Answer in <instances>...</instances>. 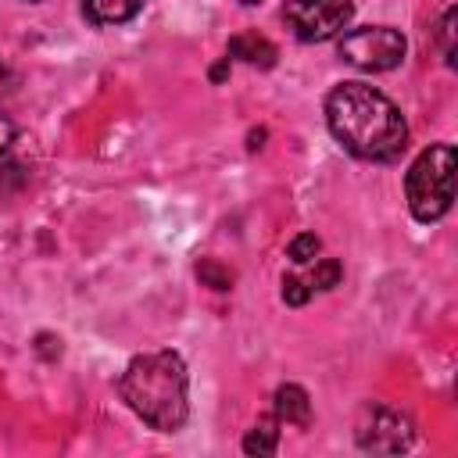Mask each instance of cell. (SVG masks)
<instances>
[{
	"instance_id": "11",
	"label": "cell",
	"mask_w": 458,
	"mask_h": 458,
	"mask_svg": "<svg viewBox=\"0 0 458 458\" xmlns=\"http://www.w3.org/2000/svg\"><path fill=\"white\" fill-rule=\"evenodd\" d=\"M340 276H344V268H340L336 258H315V268L304 279H308L311 290H333L340 283Z\"/></svg>"
},
{
	"instance_id": "8",
	"label": "cell",
	"mask_w": 458,
	"mask_h": 458,
	"mask_svg": "<svg viewBox=\"0 0 458 458\" xmlns=\"http://www.w3.org/2000/svg\"><path fill=\"white\" fill-rule=\"evenodd\" d=\"M229 57H236V61H243V64H250V68H272L276 57H279V50H276V43H272L268 36H261V32H236V36L229 39Z\"/></svg>"
},
{
	"instance_id": "7",
	"label": "cell",
	"mask_w": 458,
	"mask_h": 458,
	"mask_svg": "<svg viewBox=\"0 0 458 458\" xmlns=\"http://www.w3.org/2000/svg\"><path fill=\"white\" fill-rule=\"evenodd\" d=\"M272 415L279 419V426L308 429L311 426V397H308V390L297 386V383H283L272 394Z\"/></svg>"
},
{
	"instance_id": "3",
	"label": "cell",
	"mask_w": 458,
	"mask_h": 458,
	"mask_svg": "<svg viewBox=\"0 0 458 458\" xmlns=\"http://www.w3.org/2000/svg\"><path fill=\"white\" fill-rule=\"evenodd\" d=\"M404 197H408L411 218L422 225L440 222L451 211V200H454V147L451 143H433L411 161L404 175Z\"/></svg>"
},
{
	"instance_id": "14",
	"label": "cell",
	"mask_w": 458,
	"mask_h": 458,
	"mask_svg": "<svg viewBox=\"0 0 458 458\" xmlns=\"http://www.w3.org/2000/svg\"><path fill=\"white\" fill-rule=\"evenodd\" d=\"M311 286H308V279L301 276V272H286L283 276V301L286 304H293V308H301V304H308L311 301Z\"/></svg>"
},
{
	"instance_id": "10",
	"label": "cell",
	"mask_w": 458,
	"mask_h": 458,
	"mask_svg": "<svg viewBox=\"0 0 458 458\" xmlns=\"http://www.w3.org/2000/svg\"><path fill=\"white\" fill-rule=\"evenodd\" d=\"M276 447H279V419L276 415H261L243 437V454L265 458V454H276Z\"/></svg>"
},
{
	"instance_id": "19",
	"label": "cell",
	"mask_w": 458,
	"mask_h": 458,
	"mask_svg": "<svg viewBox=\"0 0 458 458\" xmlns=\"http://www.w3.org/2000/svg\"><path fill=\"white\" fill-rule=\"evenodd\" d=\"M0 75H4V64H0Z\"/></svg>"
},
{
	"instance_id": "1",
	"label": "cell",
	"mask_w": 458,
	"mask_h": 458,
	"mask_svg": "<svg viewBox=\"0 0 458 458\" xmlns=\"http://www.w3.org/2000/svg\"><path fill=\"white\" fill-rule=\"evenodd\" d=\"M326 125L336 143L358 161L390 165L408 147V122L401 107L369 82H340L326 97Z\"/></svg>"
},
{
	"instance_id": "17",
	"label": "cell",
	"mask_w": 458,
	"mask_h": 458,
	"mask_svg": "<svg viewBox=\"0 0 458 458\" xmlns=\"http://www.w3.org/2000/svg\"><path fill=\"white\" fill-rule=\"evenodd\" d=\"M225 75H229V57H225L222 64H215V68H211V82H222Z\"/></svg>"
},
{
	"instance_id": "15",
	"label": "cell",
	"mask_w": 458,
	"mask_h": 458,
	"mask_svg": "<svg viewBox=\"0 0 458 458\" xmlns=\"http://www.w3.org/2000/svg\"><path fill=\"white\" fill-rule=\"evenodd\" d=\"M197 276H200L208 286H215V290H229V286H233V272H229L225 265H218L215 258H200Z\"/></svg>"
},
{
	"instance_id": "4",
	"label": "cell",
	"mask_w": 458,
	"mask_h": 458,
	"mask_svg": "<svg viewBox=\"0 0 458 458\" xmlns=\"http://www.w3.org/2000/svg\"><path fill=\"white\" fill-rule=\"evenodd\" d=\"M340 57L361 72H390L404 61V36L390 25H361V29H351L340 36L336 43Z\"/></svg>"
},
{
	"instance_id": "16",
	"label": "cell",
	"mask_w": 458,
	"mask_h": 458,
	"mask_svg": "<svg viewBox=\"0 0 458 458\" xmlns=\"http://www.w3.org/2000/svg\"><path fill=\"white\" fill-rule=\"evenodd\" d=\"M11 143H14V122L0 111V154H7V150H11Z\"/></svg>"
},
{
	"instance_id": "2",
	"label": "cell",
	"mask_w": 458,
	"mask_h": 458,
	"mask_svg": "<svg viewBox=\"0 0 458 458\" xmlns=\"http://www.w3.org/2000/svg\"><path fill=\"white\" fill-rule=\"evenodd\" d=\"M122 401L157 433L182 429L190 415V376L179 351L136 354L118 376Z\"/></svg>"
},
{
	"instance_id": "18",
	"label": "cell",
	"mask_w": 458,
	"mask_h": 458,
	"mask_svg": "<svg viewBox=\"0 0 458 458\" xmlns=\"http://www.w3.org/2000/svg\"><path fill=\"white\" fill-rule=\"evenodd\" d=\"M243 7H258V4H265V0H240Z\"/></svg>"
},
{
	"instance_id": "9",
	"label": "cell",
	"mask_w": 458,
	"mask_h": 458,
	"mask_svg": "<svg viewBox=\"0 0 458 458\" xmlns=\"http://www.w3.org/2000/svg\"><path fill=\"white\" fill-rule=\"evenodd\" d=\"M147 0H82V14L93 25H125L143 11Z\"/></svg>"
},
{
	"instance_id": "12",
	"label": "cell",
	"mask_w": 458,
	"mask_h": 458,
	"mask_svg": "<svg viewBox=\"0 0 458 458\" xmlns=\"http://www.w3.org/2000/svg\"><path fill=\"white\" fill-rule=\"evenodd\" d=\"M318 254H322V240H318L315 233H301V236H293L290 247H286V258H290L293 265H311Z\"/></svg>"
},
{
	"instance_id": "20",
	"label": "cell",
	"mask_w": 458,
	"mask_h": 458,
	"mask_svg": "<svg viewBox=\"0 0 458 458\" xmlns=\"http://www.w3.org/2000/svg\"><path fill=\"white\" fill-rule=\"evenodd\" d=\"M29 4H39V0H29Z\"/></svg>"
},
{
	"instance_id": "5",
	"label": "cell",
	"mask_w": 458,
	"mask_h": 458,
	"mask_svg": "<svg viewBox=\"0 0 458 458\" xmlns=\"http://www.w3.org/2000/svg\"><path fill=\"white\" fill-rule=\"evenodd\" d=\"M354 440L369 454H401V451L411 447L415 429H411V419L404 411H397V408H390L383 401H369L358 411Z\"/></svg>"
},
{
	"instance_id": "6",
	"label": "cell",
	"mask_w": 458,
	"mask_h": 458,
	"mask_svg": "<svg viewBox=\"0 0 458 458\" xmlns=\"http://www.w3.org/2000/svg\"><path fill=\"white\" fill-rule=\"evenodd\" d=\"M354 14L351 0H286L283 21L301 43H326L347 29Z\"/></svg>"
},
{
	"instance_id": "13",
	"label": "cell",
	"mask_w": 458,
	"mask_h": 458,
	"mask_svg": "<svg viewBox=\"0 0 458 458\" xmlns=\"http://www.w3.org/2000/svg\"><path fill=\"white\" fill-rule=\"evenodd\" d=\"M437 39H440L444 64H447V68H454V7H444L440 25H437Z\"/></svg>"
}]
</instances>
